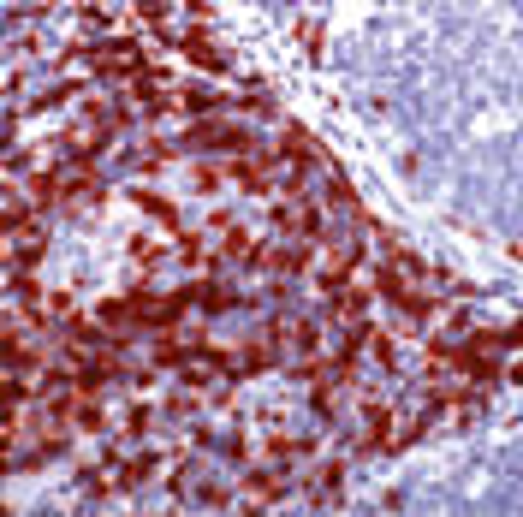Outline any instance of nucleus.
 I'll return each mask as SVG.
<instances>
[{
  "mask_svg": "<svg viewBox=\"0 0 523 517\" xmlns=\"http://www.w3.org/2000/svg\"><path fill=\"white\" fill-rule=\"evenodd\" d=\"M184 48H191V54H196L202 65H221V54H214V48H208V36H191V42H184Z\"/></svg>",
  "mask_w": 523,
  "mask_h": 517,
  "instance_id": "nucleus-1",
  "label": "nucleus"
}]
</instances>
